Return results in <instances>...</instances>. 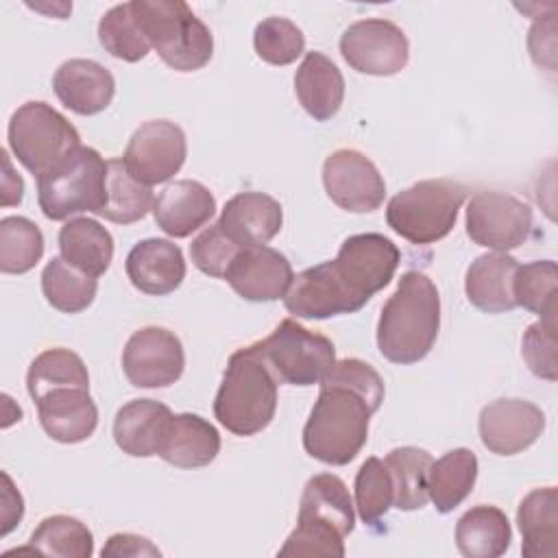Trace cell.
Wrapping results in <instances>:
<instances>
[{"mask_svg":"<svg viewBox=\"0 0 558 558\" xmlns=\"http://www.w3.org/2000/svg\"><path fill=\"white\" fill-rule=\"evenodd\" d=\"M399 262L401 253L386 235H349L331 262L305 268L292 279L286 310L310 320L353 314L390 283Z\"/></svg>","mask_w":558,"mask_h":558,"instance_id":"obj_1","label":"cell"},{"mask_svg":"<svg viewBox=\"0 0 558 558\" xmlns=\"http://www.w3.org/2000/svg\"><path fill=\"white\" fill-rule=\"evenodd\" d=\"M384 401V379L366 362L344 357L320 381L303 427L305 451L325 464H349L366 445L371 416Z\"/></svg>","mask_w":558,"mask_h":558,"instance_id":"obj_2","label":"cell"},{"mask_svg":"<svg viewBox=\"0 0 558 558\" xmlns=\"http://www.w3.org/2000/svg\"><path fill=\"white\" fill-rule=\"evenodd\" d=\"M438 329L440 296L434 281L421 270L403 272L379 314V353L392 364H416L432 351Z\"/></svg>","mask_w":558,"mask_h":558,"instance_id":"obj_3","label":"cell"},{"mask_svg":"<svg viewBox=\"0 0 558 558\" xmlns=\"http://www.w3.org/2000/svg\"><path fill=\"white\" fill-rule=\"evenodd\" d=\"M277 384L255 342L238 349L229 357L216 392L214 416L235 436L259 434L275 418Z\"/></svg>","mask_w":558,"mask_h":558,"instance_id":"obj_4","label":"cell"},{"mask_svg":"<svg viewBox=\"0 0 558 558\" xmlns=\"http://www.w3.org/2000/svg\"><path fill=\"white\" fill-rule=\"evenodd\" d=\"M135 22L159 59L177 72H194L214 54L211 31L181 0H133Z\"/></svg>","mask_w":558,"mask_h":558,"instance_id":"obj_5","label":"cell"},{"mask_svg":"<svg viewBox=\"0 0 558 558\" xmlns=\"http://www.w3.org/2000/svg\"><path fill=\"white\" fill-rule=\"evenodd\" d=\"M466 187L453 179L418 181L388 201V227L412 244L442 240L456 225Z\"/></svg>","mask_w":558,"mask_h":558,"instance_id":"obj_6","label":"cell"},{"mask_svg":"<svg viewBox=\"0 0 558 558\" xmlns=\"http://www.w3.org/2000/svg\"><path fill=\"white\" fill-rule=\"evenodd\" d=\"M105 179L107 161L100 153L78 146L37 177L39 209L50 220H65L81 211L98 214L105 205Z\"/></svg>","mask_w":558,"mask_h":558,"instance_id":"obj_7","label":"cell"},{"mask_svg":"<svg viewBox=\"0 0 558 558\" xmlns=\"http://www.w3.org/2000/svg\"><path fill=\"white\" fill-rule=\"evenodd\" d=\"M7 137L15 159L35 177L81 146L78 131L44 100H28L17 107L9 120Z\"/></svg>","mask_w":558,"mask_h":558,"instance_id":"obj_8","label":"cell"},{"mask_svg":"<svg viewBox=\"0 0 558 558\" xmlns=\"http://www.w3.org/2000/svg\"><path fill=\"white\" fill-rule=\"evenodd\" d=\"M255 347L279 384H320L336 364L333 342L292 318H283L272 333L255 342Z\"/></svg>","mask_w":558,"mask_h":558,"instance_id":"obj_9","label":"cell"},{"mask_svg":"<svg viewBox=\"0 0 558 558\" xmlns=\"http://www.w3.org/2000/svg\"><path fill=\"white\" fill-rule=\"evenodd\" d=\"M532 222V207L506 192H477L464 214L466 235L497 253L521 246L530 238Z\"/></svg>","mask_w":558,"mask_h":558,"instance_id":"obj_10","label":"cell"},{"mask_svg":"<svg viewBox=\"0 0 558 558\" xmlns=\"http://www.w3.org/2000/svg\"><path fill=\"white\" fill-rule=\"evenodd\" d=\"M340 54L360 74L392 76L408 65L410 41L395 22L366 17L342 33Z\"/></svg>","mask_w":558,"mask_h":558,"instance_id":"obj_11","label":"cell"},{"mask_svg":"<svg viewBox=\"0 0 558 558\" xmlns=\"http://www.w3.org/2000/svg\"><path fill=\"white\" fill-rule=\"evenodd\" d=\"M187 155L185 133L170 120H148L133 131L126 150V170L144 185H157L172 179Z\"/></svg>","mask_w":558,"mask_h":558,"instance_id":"obj_12","label":"cell"},{"mask_svg":"<svg viewBox=\"0 0 558 558\" xmlns=\"http://www.w3.org/2000/svg\"><path fill=\"white\" fill-rule=\"evenodd\" d=\"M122 368L135 388H166L183 375V344L166 327H142L124 344Z\"/></svg>","mask_w":558,"mask_h":558,"instance_id":"obj_13","label":"cell"},{"mask_svg":"<svg viewBox=\"0 0 558 558\" xmlns=\"http://www.w3.org/2000/svg\"><path fill=\"white\" fill-rule=\"evenodd\" d=\"M327 196L347 211L368 214L381 207L386 183L377 166L355 148H340L323 163Z\"/></svg>","mask_w":558,"mask_h":558,"instance_id":"obj_14","label":"cell"},{"mask_svg":"<svg viewBox=\"0 0 558 558\" xmlns=\"http://www.w3.org/2000/svg\"><path fill=\"white\" fill-rule=\"evenodd\" d=\"M545 425V412L525 399H497L482 408L477 421L482 445L497 456H514L532 447Z\"/></svg>","mask_w":558,"mask_h":558,"instance_id":"obj_15","label":"cell"},{"mask_svg":"<svg viewBox=\"0 0 558 558\" xmlns=\"http://www.w3.org/2000/svg\"><path fill=\"white\" fill-rule=\"evenodd\" d=\"M229 286L246 301L268 303L281 299L294 275L288 257L266 244L242 248L225 272Z\"/></svg>","mask_w":558,"mask_h":558,"instance_id":"obj_16","label":"cell"},{"mask_svg":"<svg viewBox=\"0 0 558 558\" xmlns=\"http://www.w3.org/2000/svg\"><path fill=\"white\" fill-rule=\"evenodd\" d=\"M52 89L70 111L78 116H96L111 105L116 78L98 61L68 59L57 68Z\"/></svg>","mask_w":558,"mask_h":558,"instance_id":"obj_17","label":"cell"},{"mask_svg":"<svg viewBox=\"0 0 558 558\" xmlns=\"http://www.w3.org/2000/svg\"><path fill=\"white\" fill-rule=\"evenodd\" d=\"M131 283L150 296L174 292L185 279V259L181 248L163 238H146L137 242L124 262Z\"/></svg>","mask_w":558,"mask_h":558,"instance_id":"obj_18","label":"cell"},{"mask_svg":"<svg viewBox=\"0 0 558 558\" xmlns=\"http://www.w3.org/2000/svg\"><path fill=\"white\" fill-rule=\"evenodd\" d=\"M44 432L65 445L87 440L98 425V408L89 388H57L35 401Z\"/></svg>","mask_w":558,"mask_h":558,"instance_id":"obj_19","label":"cell"},{"mask_svg":"<svg viewBox=\"0 0 558 558\" xmlns=\"http://www.w3.org/2000/svg\"><path fill=\"white\" fill-rule=\"evenodd\" d=\"M216 214L214 194L198 181L181 179L166 185L153 205L157 227L170 238H187Z\"/></svg>","mask_w":558,"mask_h":558,"instance_id":"obj_20","label":"cell"},{"mask_svg":"<svg viewBox=\"0 0 558 558\" xmlns=\"http://www.w3.org/2000/svg\"><path fill=\"white\" fill-rule=\"evenodd\" d=\"M218 225L240 246H259L270 242L283 225L279 201L264 192H240L225 203Z\"/></svg>","mask_w":558,"mask_h":558,"instance_id":"obj_21","label":"cell"},{"mask_svg":"<svg viewBox=\"0 0 558 558\" xmlns=\"http://www.w3.org/2000/svg\"><path fill=\"white\" fill-rule=\"evenodd\" d=\"M172 412L155 399H133L124 403L113 418L116 445L133 458H150L159 453Z\"/></svg>","mask_w":558,"mask_h":558,"instance_id":"obj_22","label":"cell"},{"mask_svg":"<svg viewBox=\"0 0 558 558\" xmlns=\"http://www.w3.org/2000/svg\"><path fill=\"white\" fill-rule=\"evenodd\" d=\"M218 453V429L207 418L192 412H183L172 414L157 456L179 469H201L214 462Z\"/></svg>","mask_w":558,"mask_h":558,"instance_id":"obj_23","label":"cell"},{"mask_svg":"<svg viewBox=\"0 0 558 558\" xmlns=\"http://www.w3.org/2000/svg\"><path fill=\"white\" fill-rule=\"evenodd\" d=\"M519 262L508 253H486L471 262L464 277V292L473 307L486 314H504L517 307L512 281Z\"/></svg>","mask_w":558,"mask_h":558,"instance_id":"obj_24","label":"cell"},{"mask_svg":"<svg viewBox=\"0 0 558 558\" xmlns=\"http://www.w3.org/2000/svg\"><path fill=\"white\" fill-rule=\"evenodd\" d=\"M294 94L301 107L318 122L331 120L344 100V78L338 65L318 50L305 54L294 74Z\"/></svg>","mask_w":558,"mask_h":558,"instance_id":"obj_25","label":"cell"},{"mask_svg":"<svg viewBox=\"0 0 558 558\" xmlns=\"http://www.w3.org/2000/svg\"><path fill=\"white\" fill-rule=\"evenodd\" d=\"M517 523L523 536L521 554L525 558L558 556V490L556 486L530 490L517 510Z\"/></svg>","mask_w":558,"mask_h":558,"instance_id":"obj_26","label":"cell"},{"mask_svg":"<svg viewBox=\"0 0 558 558\" xmlns=\"http://www.w3.org/2000/svg\"><path fill=\"white\" fill-rule=\"evenodd\" d=\"M61 257L78 270L100 277L113 259V238L94 218H72L59 229Z\"/></svg>","mask_w":558,"mask_h":558,"instance_id":"obj_27","label":"cell"},{"mask_svg":"<svg viewBox=\"0 0 558 558\" xmlns=\"http://www.w3.org/2000/svg\"><path fill=\"white\" fill-rule=\"evenodd\" d=\"M512 541L510 521L497 506H475L456 523V545L466 558H497Z\"/></svg>","mask_w":558,"mask_h":558,"instance_id":"obj_28","label":"cell"},{"mask_svg":"<svg viewBox=\"0 0 558 558\" xmlns=\"http://www.w3.org/2000/svg\"><path fill=\"white\" fill-rule=\"evenodd\" d=\"M477 480V456L458 447L434 460L427 475V497L440 514L458 508L473 490Z\"/></svg>","mask_w":558,"mask_h":558,"instance_id":"obj_29","label":"cell"},{"mask_svg":"<svg viewBox=\"0 0 558 558\" xmlns=\"http://www.w3.org/2000/svg\"><path fill=\"white\" fill-rule=\"evenodd\" d=\"M299 519L327 523L342 536H349L355 525V512L347 484L333 473H318L310 477L301 495Z\"/></svg>","mask_w":558,"mask_h":558,"instance_id":"obj_30","label":"cell"},{"mask_svg":"<svg viewBox=\"0 0 558 558\" xmlns=\"http://www.w3.org/2000/svg\"><path fill=\"white\" fill-rule=\"evenodd\" d=\"M153 190L137 181L126 170L122 159H109L105 179V205L98 216L118 225H131L142 220L148 209H153Z\"/></svg>","mask_w":558,"mask_h":558,"instance_id":"obj_31","label":"cell"},{"mask_svg":"<svg viewBox=\"0 0 558 558\" xmlns=\"http://www.w3.org/2000/svg\"><path fill=\"white\" fill-rule=\"evenodd\" d=\"M57 388H89L85 362L63 347L41 351L26 373V390L33 401Z\"/></svg>","mask_w":558,"mask_h":558,"instance_id":"obj_32","label":"cell"},{"mask_svg":"<svg viewBox=\"0 0 558 558\" xmlns=\"http://www.w3.org/2000/svg\"><path fill=\"white\" fill-rule=\"evenodd\" d=\"M434 458L418 447H397L388 451L384 464L395 486V508L421 510L427 504V475Z\"/></svg>","mask_w":558,"mask_h":558,"instance_id":"obj_33","label":"cell"},{"mask_svg":"<svg viewBox=\"0 0 558 558\" xmlns=\"http://www.w3.org/2000/svg\"><path fill=\"white\" fill-rule=\"evenodd\" d=\"M96 277L78 270L63 257H52L41 270V292L59 312L76 314L87 310L96 296Z\"/></svg>","mask_w":558,"mask_h":558,"instance_id":"obj_34","label":"cell"},{"mask_svg":"<svg viewBox=\"0 0 558 558\" xmlns=\"http://www.w3.org/2000/svg\"><path fill=\"white\" fill-rule=\"evenodd\" d=\"M28 551L59 558H89L94 536L89 527L68 514H52L39 521L28 538Z\"/></svg>","mask_w":558,"mask_h":558,"instance_id":"obj_35","label":"cell"},{"mask_svg":"<svg viewBox=\"0 0 558 558\" xmlns=\"http://www.w3.org/2000/svg\"><path fill=\"white\" fill-rule=\"evenodd\" d=\"M44 255V235L39 227L24 216L0 220V270L4 275H24L37 266Z\"/></svg>","mask_w":558,"mask_h":558,"instance_id":"obj_36","label":"cell"},{"mask_svg":"<svg viewBox=\"0 0 558 558\" xmlns=\"http://www.w3.org/2000/svg\"><path fill=\"white\" fill-rule=\"evenodd\" d=\"M512 292L517 305L538 314L543 320H556L558 296V270L556 262L538 259L517 268Z\"/></svg>","mask_w":558,"mask_h":558,"instance_id":"obj_37","label":"cell"},{"mask_svg":"<svg viewBox=\"0 0 558 558\" xmlns=\"http://www.w3.org/2000/svg\"><path fill=\"white\" fill-rule=\"evenodd\" d=\"M98 41L111 57L129 63L142 61L150 50L148 39L135 22L131 2L116 4L100 17Z\"/></svg>","mask_w":558,"mask_h":558,"instance_id":"obj_38","label":"cell"},{"mask_svg":"<svg viewBox=\"0 0 558 558\" xmlns=\"http://www.w3.org/2000/svg\"><path fill=\"white\" fill-rule=\"evenodd\" d=\"M395 504V486L388 466L379 458H366L355 475V508L366 525H377Z\"/></svg>","mask_w":558,"mask_h":558,"instance_id":"obj_39","label":"cell"},{"mask_svg":"<svg viewBox=\"0 0 558 558\" xmlns=\"http://www.w3.org/2000/svg\"><path fill=\"white\" fill-rule=\"evenodd\" d=\"M253 46L262 61L270 65H290L305 50L303 31L288 17H266L255 26Z\"/></svg>","mask_w":558,"mask_h":558,"instance_id":"obj_40","label":"cell"},{"mask_svg":"<svg viewBox=\"0 0 558 558\" xmlns=\"http://www.w3.org/2000/svg\"><path fill=\"white\" fill-rule=\"evenodd\" d=\"M344 536L327 523L296 519V527L286 538L279 556H344Z\"/></svg>","mask_w":558,"mask_h":558,"instance_id":"obj_41","label":"cell"},{"mask_svg":"<svg viewBox=\"0 0 558 558\" xmlns=\"http://www.w3.org/2000/svg\"><path fill=\"white\" fill-rule=\"evenodd\" d=\"M240 251L242 248L222 231L218 222L203 229L190 244V257L194 266L201 272L218 279H225L227 268L231 266V262Z\"/></svg>","mask_w":558,"mask_h":558,"instance_id":"obj_42","label":"cell"},{"mask_svg":"<svg viewBox=\"0 0 558 558\" xmlns=\"http://www.w3.org/2000/svg\"><path fill=\"white\" fill-rule=\"evenodd\" d=\"M521 355L527 368L547 381H556L558 377V360H556V320H536L532 323L521 340Z\"/></svg>","mask_w":558,"mask_h":558,"instance_id":"obj_43","label":"cell"},{"mask_svg":"<svg viewBox=\"0 0 558 558\" xmlns=\"http://www.w3.org/2000/svg\"><path fill=\"white\" fill-rule=\"evenodd\" d=\"M530 54L534 63L547 70H554V57H556V20L554 15L541 17L532 24L530 37H527Z\"/></svg>","mask_w":558,"mask_h":558,"instance_id":"obj_44","label":"cell"},{"mask_svg":"<svg viewBox=\"0 0 558 558\" xmlns=\"http://www.w3.org/2000/svg\"><path fill=\"white\" fill-rule=\"evenodd\" d=\"M100 556L109 558V556H116V558H142V556H161V551L144 536L140 534H129V532H122V534H113L107 538L105 547L100 549Z\"/></svg>","mask_w":558,"mask_h":558,"instance_id":"obj_45","label":"cell"},{"mask_svg":"<svg viewBox=\"0 0 558 558\" xmlns=\"http://www.w3.org/2000/svg\"><path fill=\"white\" fill-rule=\"evenodd\" d=\"M2 166H4V174H2V201L0 203H2V207L20 205L22 196H24V181L20 174L13 172L7 150H2Z\"/></svg>","mask_w":558,"mask_h":558,"instance_id":"obj_46","label":"cell"}]
</instances>
